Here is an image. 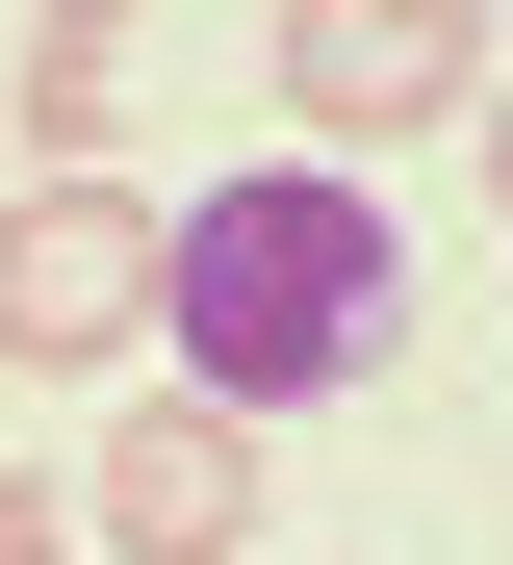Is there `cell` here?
Masks as SVG:
<instances>
[{"instance_id":"obj_7","label":"cell","mask_w":513,"mask_h":565,"mask_svg":"<svg viewBox=\"0 0 513 565\" xmlns=\"http://www.w3.org/2000/svg\"><path fill=\"white\" fill-rule=\"evenodd\" d=\"M462 129H488V206H513V52H488V104H462Z\"/></svg>"},{"instance_id":"obj_5","label":"cell","mask_w":513,"mask_h":565,"mask_svg":"<svg viewBox=\"0 0 513 565\" xmlns=\"http://www.w3.org/2000/svg\"><path fill=\"white\" fill-rule=\"evenodd\" d=\"M103 129H129V0H52L26 26V180H103Z\"/></svg>"},{"instance_id":"obj_3","label":"cell","mask_w":513,"mask_h":565,"mask_svg":"<svg viewBox=\"0 0 513 565\" xmlns=\"http://www.w3.org/2000/svg\"><path fill=\"white\" fill-rule=\"evenodd\" d=\"M129 334H154V206L129 180H26L0 206V360L26 386H103Z\"/></svg>"},{"instance_id":"obj_4","label":"cell","mask_w":513,"mask_h":565,"mask_svg":"<svg viewBox=\"0 0 513 565\" xmlns=\"http://www.w3.org/2000/svg\"><path fill=\"white\" fill-rule=\"evenodd\" d=\"M77 540H103V565H232V540H257V412H205V386L103 412V462H77Z\"/></svg>"},{"instance_id":"obj_1","label":"cell","mask_w":513,"mask_h":565,"mask_svg":"<svg viewBox=\"0 0 513 565\" xmlns=\"http://www.w3.org/2000/svg\"><path fill=\"white\" fill-rule=\"evenodd\" d=\"M154 360L205 412H334L410 360V232H385V180H205V206H154Z\"/></svg>"},{"instance_id":"obj_2","label":"cell","mask_w":513,"mask_h":565,"mask_svg":"<svg viewBox=\"0 0 513 565\" xmlns=\"http://www.w3.org/2000/svg\"><path fill=\"white\" fill-rule=\"evenodd\" d=\"M462 104H488V0H282V154L308 180H385Z\"/></svg>"},{"instance_id":"obj_6","label":"cell","mask_w":513,"mask_h":565,"mask_svg":"<svg viewBox=\"0 0 513 565\" xmlns=\"http://www.w3.org/2000/svg\"><path fill=\"white\" fill-rule=\"evenodd\" d=\"M0 565H77V489H26V462H0Z\"/></svg>"}]
</instances>
